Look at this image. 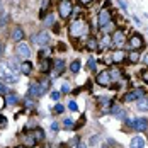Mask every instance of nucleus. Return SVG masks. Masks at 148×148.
<instances>
[{
  "label": "nucleus",
  "mask_w": 148,
  "mask_h": 148,
  "mask_svg": "<svg viewBox=\"0 0 148 148\" xmlns=\"http://www.w3.org/2000/svg\"><path fill=\"white\" fill-rule=\"evenodd\" d=\"M0 80L2 82H7V84H17L19 82L17 75L7 66V63H0Z\"/></svg>",
  "instance_id": "7ed1b4c3"
},
{
  "label": "nucleus",
  "mask_w": 148,
  "mask_h": 148,
  "mask_svg": "<svg viewBox=\"0 0 148 148\" xmlns=\"http://www.w3.org/2000/svg\"><path fill=\"white\" fill-rule=\"evenodd\" d=\"M133 128L136 131H147L148 130V119L147 118H138L133 121Z\"/></svg>",
  "instance_id": "ddd939ff"
},
{
  "label": "nucleus",
  "mask_w": 148,
  "mask_h": 148,
  "mask_svg": "<svg viewBox=\"0 0 148 148\" xmlns=\"http://www.w3.org/2000/svg\"><path fill=\"white\" fill-rule=\"evenodd\" d=\"M65 72V61L63 60H55L53 61V77H60Z\"/></svg>",
  "instance_id": "4468645a"
},
{
  "label": "nucleus",
  "mask_w": 148,
  "mask_h": 148,
  "mask_svg": "<svg viewBox=\"0 0 148 148\" xmlns=\"http://www.w3.org/2000/svg\"><path fill=\"white\" fill-rule=\"evenodd\" d=\"M2 53H3V45H2V41H0V58H2Z\"/></svg>",
  "instance_id": "8fccbe9b"
},
{
  "label": "nucleus",
  "mask_w": 148,
  "mask_h": 148,
  "mask_svg": "<svg viewBox=\"0 0 148 148\" xmlns=\"http://www.w3.org/2000/svg\"><path fill=\"white\" fill-rule=\"evenodd\" d=\"M143 78L147 80V84H148V70H147V72H143Z\"/></svg>",
  "instance_id": "09e8293b"
},
{
  "label": "nucleus",
  "mask_w": 148,
  "mask_h": 148,
  "mask_svg": "<svg viewBox=\"0 0 148 148\" xmlns=\"http://www.w3.org/2000/svg\"><path fill=\"white\" fill-rule=\"evenodd\" d=\"M51 68H53V60L45 58V60H41V61H39V70H41L43 73L51 72Z\"/></svg>",
  "instance_id": "6ab92c4d"
},
{
  "label": "nucleus",
  "mask_w": 148,
  "mask_h": 148,
  "mask_svg": "<svg viewBox=\"0 0 148 148\" xmlns=\"http://www.w3.org/2000/svg\"><path fill=\"white\" fill-rule=\"evenodd\" d=\"M49 7V0H43V5H41V10H39V17L41 19H45L46 15V9Z\"/></svg>",
  "instance_id": "bb28decb"
},
{
  "label": "nucleus",
  "mask_w": 148,
  "mask_h": 148,
  "mask_svg": "<svg viewBox=\"0 0 148 148\" xmlns=\"http://www.w3.org/2000/svg\"><path fill=\"white\" fill-rule=\"evenodd\" d=\"M15 55H17V58L22 60V61H27L31 56V46L27 43H19V45L15 46Z\"/></svg>",
  "instance_id": "39448f33"
},
{
  "label": "nucleus",
  "mask_w": 148,
  "mask_h": 148,
  "mask_svg": "<svg viewBox=\"0 0 148 148\" xmlns=\"http://www.w3.org/2000/svg\"><path fill=\"white\" fill-rule=\"evenodd\" d=\"M10 36H12V41L21 43V41L24 39V36H26V34H24V31H22V27H21V26H15L14 29H12V34H10Z\"/></svg>",
  "instance_id": "a211bd4d"
},
{
  "label": "nucleus",
  "mask_w": 148,
  "mask_h": 148,
  "mask_svg": "<svg viewBox=\"0 0 148 148\" xmlns=\"http://www.w3.org/2000/svg\"><path fill=\"white\" fill-rule=\"evenodd\" d=\"M0 94H7V90H5V85L0 82Z\"/></svg>",
  "instance_id": "37998d69"
},
{
  "label": "nucleus",
  "mask_w": 148,
  "mask_h": 148,
  "mask_svg": "<svg viewBox=\"0 0 148 148\" xmlns=\"http://www.w3.org/2000/svg\"><path fill=\"white\" fill-rule=\"evenodd\" d=\"M31 72H32V63H31L29 60H27V61H22V65H21V73L29 75Z\"/></svg>",
  "instance_id": "412c9836"
},
{
  "label": "nucleus",
  "mask_w": 148,
  "mask_h": 148,
  "mask_svg": "<svg viewBox=\"0 0 148 148\" xmlns=\"http://www.w3.org/2000/svg\"><path fill=\"white\" fill-rule=\"evenodd\" d=\"M128 45H130V48H131L133 51H138V49H141V48L145 46V41H143L141 34H133V36L128 39Z\"/></svg>",
  "instance_id": "9d476101"
},
{
  "label": "nucleus",
  "mask_w": 148,
  "mask_h": 148,
  "mask_svg": "<svg viewBox=\"0 0 148 148\" xmlns=\"http://www.w3.org/2000/svg\"><path fill=\"white\" fill-rule=\"evenodd\" d=\"M85 124V116H82V118L78 119V124H75V130H78L80 126H84Z\"/></svg>",
  "instance_id": "4c0bfd02"
},
{
  "label": "nucleus",
  "mask_w": 148,
  "mask_h": 148,
  "mask_svg": "<svg viewBox=\"0 0 148 148\" xmlns=\"http://www.w3.org/2000/svg\"><path fill=\"white\" fill-rule=\"evenodd\" d=\"M49 87H51V82H49L48 78H43V80L39 82V89H41V92H43V94H46V92L49 90Z\"/></svg>",
  "instance_id": "b1692460"
},
{
  "label": "nucleus",
  "mask_w": 148,
  "mask_h": 148,
  "mask_svg": "<svg viewBox=\"0 0 148 148\" xmlns=\"http://www.w3.org/2000/svg\"><path fill=\"white\" fill-rule=\"evenodd\" d=\"M31 41H32L34 45H38V46H41V48H45V46H48V45H49L51 38H49V34H48L46 31H41V32L34 34V36L31 38Z\"/></svg>",
  "instance_id": "423d86ee"
},
{
  "label": "nucleus",
  "mask_w": 148,
  "mask_h": 148,
  "mask_svg": "<svg viewBox=\"0 0 148 148\" xmlns=\"http://www.w3.org/2000/svg\"><path fill=\"white\" fill-rule=\"evenodd\" d=\"M24 106H26L29 111H34V109H36V102H34V99H31V97H26V101H24Z\"/></svg>",
  "instance_id": "a878e982"
},
{
  "label": "nucleus",
  "mask_w": 148,
  "mask_h": 148,
  "mask_svg": "<svg viewBox=\"0 0 148 148\" xmlns=\"http://www.w3.org/2000/svg\"><path fill=\"white\" fill-rule=\"evenodd\" d=\"M43 95V92L39 89V84H36V82H32L29 85V89H27V97L31 99H38V97H41Z\"/></svg>",
  "instance_id": "f8f14e48"
},
{
  "label": "nucleus",
  "mask_w": 148,
  "mask_h": 148,
  "mask_svg": "<svg viewBox=\"0 0 148 148\" xmlns=\"http://www.w3.org/2000/svg\"><path fill=\"white\" fill-rule=\"evenodd\" d=\"M78 70H80V61L75 60V61H72V65H70V72L72 73H78Z\"/></svg>",
  "instance_id": "cd10ccee"
},
{
  "label": "nucleus",
  "mask_w": 148,
  "mask_h": 148,
  "mask_svg": "<svg viewBox=\"0 0 148 148\" xmlns=\"http://www.w3.org/2000/svg\"><path fill=\"white\" fill-rule=\"evenodd\" d=\"M45 24H46V27H53V26L56 24L55 14H46L45 15Z\"/></svg>",
  "instance_id": "5701e85b"
},
{
  "label": "nucleus",
  "mask_w": 148,
  "mask_h": 148,
  "mask_svg": "<svg viewBox=\"0 0 148 148\" xmlns=\"http://www.w3.org/2000/svg\"><path fill=\"white\" fill-rule=\"evenodd\" d=\"M58 123H53V124H51V130H53V131H58Z\"/></svg>",
  "instance_id": "a18cd8bd"
},
{
  "label": "nucleus",
  "mask_w": 148,
  "mask_h": 148,
  "mask_svg": "<svg viewBox=\"0 0 148 148\" xmlns=\"http://www.w3.org/2000/svg\"><path fill=\"white\" fill-rule=\"evenodd\" d=\"M95 65H97V61L94 58H89V61H87V66H89V70H95Z\"/></svg>",
  "instance_id": "c9c22d12"
},
{
  "label": "nucleus",
  "mask_w": 148,
  "mask_h": 148,
  "mask_svg": "<svg viewBox=\"0 0 148 148\" xmlns=\"http://www.w3.org/2000/svg\"><path fill=\"white\" fill-rule=\"evenodd\" d=\"M63 111H65V106H61V104H56V106H55V109H53V112H55V114H61Z\"/></svg>",
  "instance_id": "f704fd0d"
},
{
  "label": "nucleus",
  "mask_w": 148,
  "mask_h": 148,
  "mask_svg": "<svg viewBox=\"0 0 148 148\" xmlns=\"http://www.w3.org/2000/svg\"><path fill=\"white\" fill-rule=\"evenodd\" d=\"M63 128H65V130H73V128H75L73 121H72L70 118H66L65 121H63Z\"/></svg>",
  "instance_id": "c756f323"
},
{
  "label": "nucleus",
  "mask_w": 148,
  "mask_h": 148,
  "mask_svg": "<svg viewBox=\"0 0 148 148\" xmlns=\"http://www.w3.org/2000/svg\"><path fill=\"white\" fill-rule=\"evenodd\" d=\"M15 148H26V147H24V145H21V147H15Z\"/></svg>",
  "instance_id": "603ef678"
},
{
  "label": "nucleus",
  "mask_w": 148,
  "mask_h": 148,
  "mask_svg": "<svg viewBox=\"0 0 148 148\" xmlns=\"http://www.w3.org/2000/svg\"><path fill=\"white\" fill-rule=\"evenodd\" d=\"M97 141H99V138H97V136H92V138H90V143H92V145H95Z\"/></svg>",
  "instance_id": "c03bdc74"
},
{
  "label": "nucleus",
  "mask_w": 148,
  "mask_h": 148,
  "mask_svg": "<svg viewBox=\"0 0 148 148\" xmlns=\"http://www.w3.org/2000/svg\"><path fill=\"white\" fill-rule=\"evenodd\" d=\"M17 95L15 94H7V104H17Z\"/></svg>",
  "instance_id": "2f4dec72"
},
{
  "label": "nucleus",
  "mask_w": 148,
  "mask_h": 148,
  "mask_svg": "<svg viewBox=\"0 0 148 148\" xmlns=\"http://www.w3.org/2000/svg\"><path fill=\"white\" fill-rule=\"evenodd\" d=\"M128 61L130 63H138L140 61V55H138V51H131V53H128Z\"/></svg>",
  "instance_id": "393cba45"
},
{
  "label": "nucleus",
  "mask_w": 148,
  "mask_h": 148,
  "mask_svg": "<svg viewBox=\"0 0 148 148\" xmlns=\"http://www.w3.org/2000/svg\"><path fill=\"white\" fill-rule=\"evenodd\" d=\"M68 92H70V87H68V84H65L61 87V94H68Z\"/></svg>",
  "instance_id": "ea45409f"
},
{
  "label": "nucleus",
  "mask_w": 148,
  "mask_h": 148,
  "mask_svg": "<svg viewBox=\"0 0 148 148\" xmlns=\"http://www.w3.org/2000/svg\"><path fill=\"white\" fill-rule=\"evenodd\" d=\"M109 112L112 114V116H116L119 119H126V112H124V109L121 107V106H111V109H109Z\"/></svg>",
  "instance_id": "dca6fc26"
},
{
  "label": "nucleus",
  "mask_w": 148,
  "mask_h": 148,
  "mask_svg": "<svg viewBox=\"0 0 148 148\" xmlns=\"http://www.w3.org/2000/svg\"><path fill=\"white\" fill-rule=\"evenodd\" d=\"M147 102H148V99H147Z\"/></svg>",
  "instance_id": "864d4df0"
},
{
  "label": "nucleus",
  "mask_w": 148,
  "mask_h": 148,
  "mask_svg": "<svg viewBox=\"0 0 148 148\" xmlns=\"http://www.w3.org/2000/svg\"><path fill=\"white\" fill-rule=\"evenodd\" d=\"M45 140V131L41 130V128H34V130H31L27 131L26 134V148H34L36 145H39L41 141Z\"/></svg>",
  "instance_id": "f03ea898"
},
{
  "label": "nucleus",
  "mask_w": 148,
  "mask_h": 148,
  "mask_svg": "<svg viewBox=\"0 0 148 148\" xmlns=\"http://www.w3.org/2000/svg\"><path fill=\"white\" fill-rule=\"evenodd\" d=\"M145 147V140L141 136H134L131 140V148H143Z\"/></svg>",
  "instance_id": "4be33fe9"
},
{
  "label": "nucleus",
  "mask_w": 148,
  "mask_h": 148,
  "mask_svg": "<svg viewBox=\"0 0 148 148\" xmlns=\"http://www.w3.org/2000/svg\"><path fill=\"white\" fill-rule=\"evenodd\" d=\"M114 26H116V24H114V21H111L109 24H106V26L102 27V31L106 32V34H109V32H114Z\"/></svg>",
  "instance_id": "c85d7f7f"
},
{
  "label": "nucleus",
  "mask_w": 148,
  "mask_h": 148,
  "mask_svg": "<svg viewBox=\"0 0 148 148\" xmlns=\"http://www.w3.org/2000/svg\"><path fill=\"white\" fill-rule=\"evenodd\" d=\"M97 104L101 106L102 111H107V109H111L112 101H111V97H107V95H99V97H97Z\"/></svg>",
  "instance_id": "2eb2a0df"
},
{
  "label": "nucleus",
  "mask_w": 148,
  "mask_h": 148,
  "mask_svg": "<svg viewBox=\"0 0 148 148\" xmlns=\"http://www.w3.org/2000/svg\"><path fill=\"white\" fill-rule=\"evenodd\" d=\"M111 41L114 43L116 46H123L124 45V41H126V36H124V31L121 29H116L112 32V36H111Z\"/></svg>",
  "instance_id": "9b49d317"
},
{
  "label": "nucleus",
  "mask_w": 148,
  "mask_h": 148,
  "mask_svg": "<svg viewBox=\"0 0 148 148\" xmlns=\"http://www.w3.org/2000/svg\"><path fill=\"white\" fill-rule=\"evenodd\" d=\"M49 97H51V99H53V101H60V97H61V94H60V92H56V90H53V92H51V95H49Z\"/></svg>",
  "instance_id": "e433bc0d"
},
{
  "label": "nucleus",
  "mask_w": 148,
  "mask_h": 148,
  "mask_svg": "<svg viewBox=\"0 0 148 148\" xmlns=\"http://www.w3.org/2000/svg\"><path fill=\"white\" fill-rule=\"evenodd\" d=\"M7 22H9V14H0V27L7 26Z\"/></svg>",
  "instance_id": "7c9ffc66"
},
{
  "label": "nucleus",
  "mask_w": 148,
  "mask_h": 148,
  "mask_svg": "<svg viewBox=\"0 0 148 148\" xmlns=\"http://www.w3.org/2000/svg\"><path fill=\"white\" fill-rule=\"evenodd\" d=\"M126 56H128V53H124V51L118 49V51H114V53H112L111 61H112V63H116V65H119V63H123V61L126 60Z\"/></svg>",
  "instance_id": "f3484780"
},
{
  "label": "nucleus",
  "mask_w": 148,
  "mask_h": 148,
  "mask_svg": "<svg viewBox=\"0 0 148 148\" xmlns=\"http://www.w3.org/2000/svg\"><path fill=\"white\" fill-rule=\"evenodd\" d=\"M143 95H145V90L143 89H133V90H130V92L124 94V101H126V102L140 101V99H143Z\"/></svg>",
  "instance_id": "1a4fd4ad"
},
{
  "label": "nucleus",
  "mask_w": 148,
  "mask_h": 148,
  "mask_svg": "<svg viewBox=\"0 0 148 148\" xmlns=\"http://www.w3.org/2000/svg\"><path fill=\"white\" fill-rule=\"evenodd\" d=\"M138 109H140V111H147L148 109V102L140 99V101H138Z\"/></svg>",
  "instance_id": "72a5a7b5"
},
{
  "label": "nucleus",
  "mask_w": 148,
  "mask_h": 148,
  "mask_svg": "<svg viewBox=\"0 0 148 148\" xmlns=\"http://www.w3.org/2000/svg\"><path fill=\"white\" fill-rule=\"evenodd\" d=\"M78 2H80V5H85V7H87V5H90L94 0H78Z\"/></svg>",
  "instance_id": "a19ab883"
},
{
  "label": "nucleus",
  "mask_w": 148,
  "mask_h": 148,
  "mask_svg": "<svg viewBox=\"0 0 148 148\" xmlns=\"http://www.w3.org/2000/svg\"><path fill=\"white\" fill-rule=\"evenodd\" d=\"M48 55H49V49H39V53H38V58H39V61H41V60H45Z\"/></svg>",
  "instance_id": "473e14b6"
},
{
  "label": "nucleus",
  "mask_w": 148,
  "mask_h": 148,
  "mask_svg": "<svg viewBox=\"0 0 148 148\" xmlns=\"http://www.w3.org/2000/svg\"><path fill=\"white\" fill-rule=\"evenodd\" d=\"M95 82H97L101 87H109V85L112 84V75H111L109 70H104V72H101V73L95 77Z\"/></svg>",
  "instance_id": "0eeeda50"
},
{
  "label": "nucleus",
  "mask_w": 148,
  "mask_h": 148,
  "mask_svg": "<svg viewBox=\"0 0 148 148\" xmlns=\"http://www.w3.org/2000/svg\"><path fill=\"white\" fill-rule=\"evenodd\" d=\"M143 61H145V65H147V66H148V53H147V55H145V58H143Z\"/></svg>",
  "instance_id": "3c124183"
},
{
  "label": "nucleus",
  "mask_w": 148,
  "mask_h": 148,
  "mask_svg": "<svg viewBox=\"0 0 148 148\" xmlns=\"http://www.w3.org/2000/svg\"><path fill=\"white\" fill-rule=\"evenodd\" d=\"M5 124H7V119L3 118V116H0V128H3Z\"/></svg>",
  "instance_id": "79ce46f5"
},
{
  "label": "nucleus",
  "mask_w": 148,
  "mask_h": 148,
  "mask_svg": "<svg viewBox=\"0 0 148 148\" xmlns=\"http://www.w3.org/2000/svg\"><path fill=\"white\" fill-rule=\"evenodd\" d=\"M68 34L72 36V38H84V36H87L89 34V24L84 21V19H77L73 21L70 26H68Z\"/></svg>",
  "instance_id": "f257e3e1"
},
{
  "label": "nucleus",
  "mask_w": 148,
  "mask_h": 148,
  "mask_svg": "<svg viewBox=\"0 0 148 148\" xmlns=\"http://www.w3.org/2000/svg\"><path fill=\"white\" fill-rule=\"evenodd\" d=\"M85 48H87L89 51H95V49L99 48V41H97L95 38H89L87 43H85Z\"/></svg>",
  "instance_id": "aec40b11"
},
{
  "label": "nucleus",
  "mask_w": 148,
  "mask_h": 148,
  "mask_svg": "<svg viewBox=\"0 0 148 148\" xmlns=\"http://www.w3.org/2000/svg\"><path fill=\"white\" fill-rule=\"evenodd\" d=\"M112 21V14H111V10L107 9V7H104L102 10L99 12V17H97V26L99 27H104L106 24H109Z\"/></svg>",
  "instance_id": "6e6552de"
},
{
  "label": "nucleus",
  "mask_w": 148,
  "mask_h": 148,
  "mask_svg": "<svg viewBox=\"0 0 148 148\" xmlns=\"http://www.w3.org/2000/svg\"><path fill=\"white\" fill-rule=\"evenodd\" d=\"M53 148H70V147L65 145V143H60V145H56V147H53Z\"/></svg>",
  "instance_id": "49530a36"
},
{
  "label": "nucleus",
  "mask_w": 148,
  "mask_h": 148,
  "mask_svg": "<svg viewBox=\"0 0 148 148\" xmlns=\"http://www.w3.org/2000/svg\"><path fill=\"white\" fill-rule=\"evenodd\" d=\"M77 148H87V145L82 143V141H78V143H77Z\"/></svg>",
  "instance_id": "de8ad7c7"
},
{
  "label": "nucleus",
  "mask_w": 148,
  "mask_h": 148,
  "mask_svg": "<svg viewBox=\"0 0 148 148\" xmlns=\"http://www.w3.org/2000/svg\"><path fill=\"white\" fill-rule=\"evenodd\" d=\"M58 14H60L61 19H68L70 15L73 14L72 0H60V2H58Z\"/></svg>",
  "instance_id": "20e7f679"
},
{
  "label": "nucleus",
  "mask_w": 148,
  "mask_h": 148,
  "mask_svg": "<svg viewBox=\"0 0 148 148\" xmlns=\"http://www.w3.org/2000/svg\"><path fill=\"white\" fill-rule=\"evenodd\" d=\"M68 107H70V111H78V109H77V102H73V101L68 102Z\"/></svg>",
  "instance_id": "58836bf2"
}]
</instances>
